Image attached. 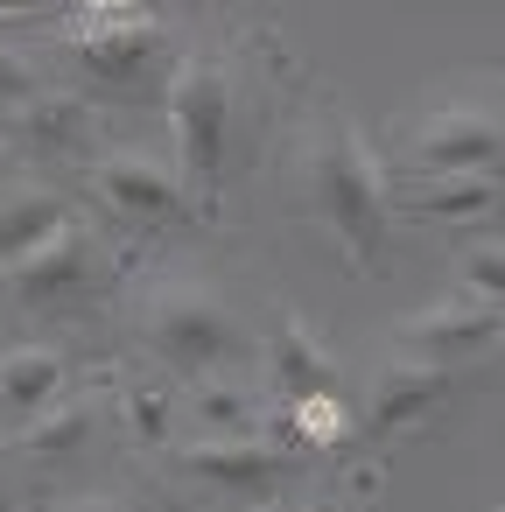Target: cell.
<instances>
[{"label":"cell","instance_id":"obj_4","mask_svg":"<svg viewBox=\"0 0 505 512\" xmlns=\"http://www.w3.org/2000/svg\"><path fill=\"white\" fill-rule=\"evenodd\" d=\"M85 190L134 239H155V232H169V225H183L197 211V190L183 183V169L155 162V155H99V162H85Z\"/></svg>","mask_w":505,"mask_h":512},{"label":"cell","instance_id":"obj_21","mask_svg":"<svg viewBox=\"0 0 505 512\" xmlns=\"http://www.w3.org/2000/svg\"><path fill=\"white\" fill-rule=\"evenodd\" d=\"M57 512H141L127 491H78V498H64Z\"/></svg>","mask_w":505,"mask_h":512},{"label":"cell","instance_id":"obj_5","mask_svg":"<svg viewBox=\"0 0 505 512\" xmlns=\"http://www.w3.org/2000/svg\"><path fill=\"white\" fill-rule=\"evenodd\" d=\"M400 169L414 176H470V169H505V113L491 106H421L400 134Z\"/></svg>","mask_w":505,"mask_h":512},{"label":"cell","instance_id":"obj_17","mask_svg":"<svg viewBox=\"0 0 505 512\" xmlns=\"http://www.w3.org/2000/svg\"><path fill=\"white\" fill-rule=\"evenodd\" d=\"M71 225V204L50 197V190H15V197H0V274H8L15 260H29L50 232Z\"/></svg>","mask_w":505,"mask_h":512},{"label":"cell","instance_id":"obj_2","mask_svg":"<svg viewBox=\"0 0 505 512\" xmlns=\"http://www.w3.org/2000/svg\"><path fill=\"white\" fill-rule=\"evenodd\" d=\"M148 344L155 358L176 372V379H225L239 365H253V330L204 288V281H169L155 302H148Z\"/></svg>","mask_w":505,"mask_h":512},{"label":"cell","instance_id":"obj_14","mask_svg":"<svg viewBox=\"0 0 505 512\" xmlns=\"http://www.w3.org/2000/svg\"><path fill=\"white\" fill-rule=\"evenodd\" d=\"M183 421L197 428V435H267V407H260V393L246 386V379H190V393H183Z\"/></svg>","mask_w":505,"mask_h":512},{"label":"cell","instance_id":"obj_15","mask_svg":"<svg viewBox=\"0 0 505 512\" xmlns=\"http://www.w3.org/2000/svg\"><path fill=\"white\" fill-rule=\"evenodd\" d=\"M267 379H274V393H281V407L288 400H309V393H330V358H323V344L295 323V316H281L274 323V337H267Z\"/></svg>","mask_w":505,"mask_h":512},{"label":"cell","instance_id":"obj_26","mask_svg":"<svg viewBox=\"0 0 505 512\" xmlns=\"http://www.w3.org/2000/svg\"><path fill=\"white\" fill-rule=\"evenodd\" d=\"M498 512H505V505H498Z\"/></svg>","mask_w":505,"mask_h":512},{"label":"cell","instance_id":"obj_16","mask_svg":"<svg viewBox=\"0 0 505 512\" xmlns=\"http://www.w3.org/2000/svg\"><path fill=\"white\" fill-rule=\"evenodd\" d=\"M113 421H120V435L134 449H162L176 435V421H183V393L169 379H127L113 393Z\"/></svg>","mask_w":505,"mask_h":512},{"label":"cell","instance_id":"obj_11","mask_svg":"<svg viewBox=\"0 0 505 512\" xmlns=\"http://www.w3.org/2000/svg\"><path fill=\"white\" fill-rule=\"evenodd\" d=\"M449 393V365H428V358H407V351H393L372 379H365V400H358V428L372 435V442H386V435H407L414 421H428L435 414V400Z\"/></svg>","mask_w":505,"mask_h":512},{"label":"cell","instance_id":"obj_7","mask_svg":"<svg viewBox=\"0 0 505 512\" xmlns=\"http://www.w3.org/2000/svg\"><path fill=\"white\" fill-rule=\"evenodd\" d=\"M169 463H176V477L225 491V498H253V505L295 470V456H281V442H267V435H197V442L169 449Z\"/></svg>","mask_w":505,"mask_h":512},{"label":"cell","instance_id":"obj_1","mask_svg":"<svg viewBox=\"0 0 505 512\" xmlns=\"http://www.w3.org/2000/svg\"><path fill=\"white\" fill-rule=\"evenodd\" d=\"M302 197L351 274H379L393 253V176L344 106H323L302 141Z\"/></svg>","mask_w":505,"mask_h":512},{"label":"cell","instance_id":"obj_3","mask_svg":"<svg viewBox=\"0 0 505 512\" xmlns=\"http://www.w3.org/2000/svg\"><path fill=\"white\" fill-rule=\"evenodd\" d=\"M225 141H232V78L218 57H183L169 78V162L197 190V204L225 176Z\"/></svg>","mask_w":505,"mask_h":512},{"label":"cell","instance_id":"obj_8","mask_svg":"<svg viewBox=\"0 0 505 512\" xmlns=\"http://www.w3.org/2000/svg\"><path fill=\"white\" fill-rule=\"evenodd\" d=\"M393 218L414 225H449V232H484L505 218V169H470V176H393Z\"/></svg>","mask_w":505,"mask_h":512},{"label":"cell","instance_id":"obj_6","mask_svg":"<svg viewBox=\"0 0 505 512\" xmlns=\"http://www.w3.org/2000/svg\"><path fill=\"white\" fill-rule=\"evenodd\" d=\"M92 288H99V232L85 218H71L29 260H15L0 274V302H15V309H57V302L92 295Z\"/></svg>","mask_w":505,"mask_h":512},{"label":"cell","instance_id":"obj_23","mask_svg":"<svg viewBox=\"0 0 505 512\" xmlns=\"http://www.w3.org/2000/svg\"><path fill=\"white\" fill-rule=\"evenodd\" d=\"M71 8H85V15H134L141 0H71Z\"/></svg>","mask_w":505,"mask_h":512},{"label":"cell","instance_id":"obj_22","mask_svg":"<svg viewBox=\"0 0 505 512\" xmlns=\"http://www.w3.org/2000/svg\"><path fill=\"white\" fill-rule=\"evenodd\" d=\"M50 0H0V22H36Z\"/></svg>","mask_w":505,"mask_h":512},{"label":"cell","instance_id":"obj_12","mask_svg":"<svg viewBox=\"0 0 505 512\" xmlns=\"http://www.w3.org/2000/svg\"><path fill=\"white\" fill-rule=\"evenodd\" d=\"M64 393H71L64 351H50V344H15V351H0V407H8L15 421L50 414Z\"/></svg>","mask_w":505,"mask_h":512},{"label":"cell","instance_id":"obj_18","mask_svg":"<svg viewBox=\"0 0 505 512\" xmlns=\"http://www.w3.org/2000/svg\"><path fill=\"white\" fill-rule=\"evenodd\" d=\"M92 428H99V400H92V393H64L50 414L22 421L15 456H78V449L92 442Z\"/></svg>","mask_w":505,"mask_h":512},{"label":"cell","instance_id":"obj_24","mask_svg":"<svg viewBox=\"0 0 505 512\" xmlns=\"http://www.w3.org/2000/svg\"><path fill=\"white\" fill-rule=\"evenodd\" d=\"M302 512H351V505H344V491H323V498H309Z\"/></svg>","mask_w":505,"mask_h":512},{"label":"cell","instance_id":"obj_13","mask_svg":"<svg viewBox=\"0 0 505 512\" xmlns=\"http://www.w3.org/2000/svg\"><path fill=\"white\" fill-rule=\"evenodd\" d=\"M36 155H57V162H78L85 141H92V106L71 99V92H36L15 120H8Z\"/></svg>","mask_w":505,"mask_h":512},{"label":"cell","instance_id":"obj_10","mask_svg":"<svg viewBox=\"0 0 505 512\" xmlns=\"http://www.w3.org/2000/svg\"><path fill=\"white\" fill-rule=\"evenodd\" d=\"M71 57L85 64V78H99V85H113V92H134V85L169 57V36H162V22H148V15H85V22L71 29Z\"/></svg>","mask_w":505,"mask_h":512},{"label":"cell","instance_id":"obj_20","mask_svg":"<svg viewBox=\"0 0 505 512\" xmlns=\"http://www.w3.org/2000/svg\"><path fill=\"white\" fill-rule=\"evenodd\" d=\"M463 288H477L491 309H505V246H477V253H463Z\"/></svg>","mask_w":505,"mask_h":512},{"label":"cell","instance_id":"obj_25","mask_svg":"<svg viewBox=\"0 0 505 512\" xmlns=\"http://www.w3.org/2000/svg\"><path fill=\"white\" fill-rule=\"evenodd\" d=\"M253 512H281V505H267V498H260V505H253Z\"/></svg>","mask_w":505,"mask_h":512},{"label":"cell","instance_id":"obj_9","mask_svg":"<svg viewBox=\"0 0 505 512\" xmlns=\"http://www.w3.org/2000/svg\"><path fill=\"white\" fill-rule=\"evenodd\" d=\"M505 337V309H491L477 288H456L428 309H414L400 323V351L407 358H428V365H463V358H484L491 344Z\"/></svg>","mask_w":505,"mask_h":512},{"label":"cell","instance_id":"obj_19","mask_svg":"<svg viewBox=\"0 0 505 512\" xmlns=\"http://www.w3.org/2000/svg\"><path fill=\"white\" fill-rule=\"evenodd\" d=\"M36 92H43L36 64H29L22 50H8V43H0V120H15V113H22Z\"/></svg>","mask_w":505,"mask_h":512}]
</instances>
